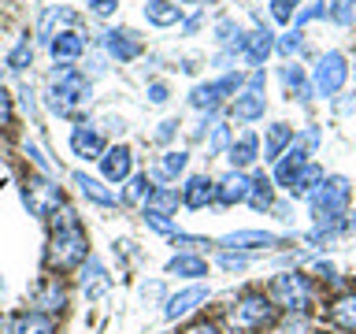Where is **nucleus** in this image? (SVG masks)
Segmentation results:
<instances>
[{
    "label": "nucleus",
    "mask_w": 356,
    "mask_h": 334,
    "mask_svg": "<svg viewBox=\"0 0 356 334\" xmlns=\"http://www.w3.org/2000/svg\"><path fill=\"white\" fill-rule=\"evenodd\" d=\"M89 256V238L82 230V223H78V216L71 208L56 212L52 216V238H49V253H44V260H49V267H56V271H71V267L86 264Z\"/></svg>",
    "instance_id": "1"
},
{
    "label": "nucleus",
    "mask_w": 356,
    "mask_h": 334,
    "mask_svg": "<svg viewBox=\"0 0 356 334\" xmlns=\"http://www.w3.org/2000/svg\"><path fill=\"white\" fill-rule=\"evenodd\" d=\"M349 197H353V186H349V178H341V175H330V178H323V182L316 186V193H312V216H316V223H338L345 216V208H349Z\"/></svg>",
    "instance_id": "2"
},
{
    "label": "nucleus",
    "mask_w": 356,
    "mask_h": 334,
    "mask_svg": "<svg viewBox=\"0 0 356 334\" xmlns=\"http://www.w3.org/2000/svg\"><path fill=\"white\" fill-rule=\"evenodd\" d=\"M22 200H26V208L38 219H52L63 208V189L44 175H30L26 186H22Z\"/></svg>",
    "instance_id": "3"
},
{
    "label": "nucleus",
    "mask_w": 356,
    "mask_h": 334,
    "mask_svg": "<svg viewBox=\"0 0 356 334\" xmlns=\"http://www.w3.org/2000/svg\"><path fill=\"white\" fill-rule=\"evenodd\" d=\"M271 316H275V305H271L267 297H260V294L241 297L238 305H234V308L227 312L230 327L238 331V334H252V331L267 327V323H271Z\"/></svg>",
    "instance_id": "4"
},
{
    "label": "nucleus",
    "mask_w": 356,
    "mask_h": 334,
    "mask_svg": "<svg viewBox=\"0 0 356 334\" xmlns=\"http://www.w3.org/2000/svg\"><path fill=\"white\" fill-rule=\"evenodd\" d=\"M86 100H89V78L67 67L60 74V82L52 86V108L60 111V116H74Z\"/></svg>",
    "instance_id": "5"
},
{
    "label": "nucleus",
    "mask_w": 356,
    "mask_h": 334,
    "mask_svg": "<svg viewBox=\"0 0 356 334\" xmlns=\"http://www.w3.org/2000/svg\"><path fill=\"white\" fill-rule=\"evenodd\" d=\"M271 294H275V305H282L289 312H305L312 305V283L308 275H297V271L278 275L271 283Z\"/></svg>",
    "instance_id": "6"
},
{
    "label": "nucleus",
    "mask_w": 356,
    "mask_h": 334,
    "mask_svg": "<svg viewBox=\"0 0 356 334\" xmlns=\"http://www.w3.org/2000/svg\"><path fill=\"white\" fill-rule=\"evenodd\" d=\"M316 145H319V130L308 127L305 138H300L293 149H289L286 156H278V164H275V182H278V186H289V182H293V175L308 164V156H312V149H316Z\"/></svg>",
    "instance_id": "7"
},
{
    "label": "nucleus",
    "mask_w": 356,
    "mask_h": 334,
    "mask_svg": "<svg viewBox=\"0 0 356 334\" xmlns=\"http://www.w3.org/2000/svg\"><path fill=\"white\" fill-rule=\"evenodd\" d=\"M345 78H349V67H345V56L341 52H327L323 60L316 63V74H312V82H316V93L319 97H334L338 89L345 86Z\"/></svg>",
    "instance_id": "8"
},
{
    "label": "nucleus",
    "mask_w": 356,
    "mask_h": 334,
    "mask_svg": "<svg viewBox=\"0 0 356 334\" xmlns=\"http://www.w3.org/2000/svg\"><path fill=\"white\" fill-rule=\"evenodd\" d=\"M63 305H67V286L56 275H44L41 283L33 286V312L52 316V312H63Z\"/></svg>",
    "instance_id": "9"
},
{
    "label": "nucleus",
    "mask_w": 356,
    "mask_h": 334,
    "mask_svg": "<svg viewBox=\"0 0 356 334\" xmlns=\"http://www.w3.org/2000/svg\"><path fill=\"white\" fill-rule=\"evenodd\" d=\"M264 74H256L252 82H249V89L234 100V116H238L241 122H252V119H260L264 116V108H267V100H264Z\"/></svg>",
    "instance_id": "10"
},
{
    "label": "nucleus",
    "mask_w": 356,
    "mask_h": 334,
    "mask_svg": "<svg viewBox=\"0 0 356 334\" xmlns=\"http://www.w3.org/2000/svg\"><path fill=\"white\" fill-rule=\"evenodd\" d=\"M71 152L82 156V160H100V156H104V138H100V130H93L89 122H78L71 130Z\"/></svg>",
    "instance_id": "11"
},
{
    "label": "nucleus",
    "mask_w": 356,
    "mask_h": 334,
    "mask_svg": "<svg viewBox=\"0 0 356 334\" xmlns=\"http://www.w3.org/2000/svg\"><path fill=\"white\" fill-rule=\"evenodd\" d=\"M238 86H241V78L227 74V78H219V82H211V86H197L189 100H193V108H216L227 93H238Z\"/></svg>",
    "instance_id": "12"
},
{
    "label": "nucleus",
    "mask_w": 356,
    "mask_h": 334,
    "mask_svg": "<svg viewBox=\"0 0 356 334\" xmlns=\"http://www.w3.org/2000/svg\"><path fill=\"white\" fill-rule=\"evenodd\" d=\"M104 49L115 56L119 63H130V60H138V56H141V41L134 38L130 30H108L104 33Z\"/></svg>",
    "instance_id": "13"
},
{
    "label": "nucleus",
    "mask_w": 356,
    "mask_h": 334,
    "mask_svg": "<svg viewBox=\"0 0 356 334\" xmlns=\"http://www.w3.org/2000/svg\"><path fill=\"white\" fill-rule=\"evenodd\" d=\"M100 167H104V178L108 182H122V178H130V167H134V156L127 145H115V149H108L100 156Z\"/></svg>",
    "instance_id": "14"
},
{
    "label": "nucleus",
    "mask_w": 356,
    "mask_h": 334,
    "mask_svg": "<svg viewBox=\"0 0 356 334\" xmlns=\"http://www.w3.org/2000/svg\"><path fill=\"white\" fill-rule=\"evenodd\" d=\"M222 249H271V245H278V238L275 234H267V230H234V234H227V238L219 241Z\"/></svg>",
    "instance_id": "15"
},
{
    "label": "nucleus",
    "mask_w": 356,
    "mask_h": 334,
    "mask_svg": "<svg viewBox=\"0 0 356 334\" xmlns=\"http://www.w3.org/2000/svg\"><path fill=\"white\" fill-rule=\"evenodd\" d=\"M204 301H208V289H204V286H189V289H182V294H175L171 301H167L163 316H167V319H182V316H189L197 305H204Z\"/></svg>",
    "instance_id": "16"
},
{
    "label": "nucleus",
    "mask_w": 356,
    "mask_h": 334,
    "mask_svg": "<svg viewBox=\"0 0 356 334\" xmlns=\"http://www.w3.org/2000/svg\"><path fill=\"white\" fill-rule=\"evenodd\" d=\"M49 49H52V56L60 63H71V60H78V56L86 52V38L78 30H63V33H52Z\"/></svg>",
    "instance_id": "17"
},
{
    "label": "nucleus",
    "mask_w": 356,
    "mask_h": 334,
    "mask_svg": "<svg viewBox=\"0 0 356 334\" xmlns=\"http://www.w3.org/2000/svg\"><path fill=\"white\" fill-rule=\"evenodd\" d=\"M249 186H252V178L245 175V171H230L216 186V200H219V205H238V200L249 197Z\"/></svg>",
    "instance_id": "18"
},
{
    "label": "nucleus",
    "mask_w": 356,
    "mask_h": 334,
    "mask_svg": "<svg viewBox=\"0 0 356 334\" xmlns=\"http://www.w3.org/2000/svg\"><path fill=\"white\" fill-rule=\"evenodd\" d=\"M211 200H216V182L211 178H204V175H193L186 182V189H182V205L186 208H208Z\"/></svg>",
    "instance_id": "19"
},
{
    "label": "nucleus",
    "mask_w": 356,
    "mask_h": 334,
    "mask_svg": "<svg viewBox=\"0 0 356 334\" xmlns=\"http://www.w3.org/2000/svg\"><path fill=\"white\" fill-rule=\"evenodd\" d=\"M71 182L82 189V197L86 200H93V205H115V193L104 186V182H97V178H89L86 171H74L71 175Z\"/></svg>",
    "instance_id": "20"
},
{
    "label": "nucleus",
    "mask_w": 356,
    "mask_h": 334,
    "mask_svg": "<svg viewBox=\"0 0 356 334\" xmlns=\"http://www.w3.org/2000/svg\"><path fill=\"white\" fill-rule=\"evenodd\" d=\"M256 156H260V138H256V134H241V138L230 145L234 171H245L249 164H256Z\"/></svg>",
    "instance_id": "21"
},
{
    "label": "nucleus",
    "mask_w": 356,
    "mask_h": 334,
    "mask_svg": "<svg viewBox=\"0 0 356 334\" xmlns=\"http://www.w3.org/2000/svg\"><path fill=\"white\" fill-rule=\"evenodd\" d=\"M319 182H323V167L319 164H305L293 175V182H289V193H293V197H312Z\"/></svg>",
    "instance_id": "22"
},
{
    "label": "nucleus",
    "mask_w": 356,
    "mask_h": 334,
    "mask_svg": "<svg viewBox=\"0 0 356 334\" xmlns=\"http://www.w3.org/2000/svg\"><path fill=\"white\" fill-rule=\"evenodd\" d=\"M271 186H275V182H271L267 175H256L252 186H249V197H245V200H249L256 212H267V208L275 205V189H271Z\"/></svg>",
    "instance_id": "23"
},
{
    "label": "nucleus",
    "mask_w": 356,
    "mask_h": 334,
    "mask_svg": "<svg viewBox=\"0 0 356 334\" xmlns=\"http://www.w3.org/2000/svg\"><path fill=\"white\" fill-rule=\"evenodd\" d=\"M167 275H182V278H200L208 275V264L200 256H189V253H178L171 264H167Z\"/></svg>",
    "instance_id": "24"
},
{
    "label": "nucleus",
    "mask_w": 356,
    "mask_h": 334,
    "mask_svg": "<svg viewBox=\"0 0 356 334\" xmlns=\"http://www.w3.org/2000/svg\"><path fill=\"white\" fill-rule=\"evenodd\" d=\"M15 334H56V319L44 312H26L15 319Z\"/></svg>",
    "instance_id": "25"
},
{
    "label": "nucleus",
    "mask_w": 356,
    "mask_h": 334,
    "mask_svg": "<svg viewBox=\"0 0 356 334\" xmlns=\"http://www.w3.org/2000/svg\"><path fill=\"white\" fill-rule=\"evenodd\" d=\"M82 289H86V297H100L108 289V275H104V267H100V260L82 264Z\"/></svg>",
    "instance_id": "26"
},
{
    "label": "nucleus",
    "mask_w": 356,
    "mask_h": 334,
    "mask_svg": "<svg viewBox=\"0 0 356 334\" xmlns=\"http://www.w3.org/2000/svg\"><path fill=\"white\" fill-rule=\"evenodd\" d=\"M275 33H267V30H256V33H249V38H245V56H249V63H264L267 60V52L275 49Z\"/></svg>",
    "instance_id": "27"
},
{
    "label": "nucleus",
    "mask_w": 356,
    "mask_h": 334,
    "mask_svg": "<svg viewBox=\"0 0 356 334\" xmlns=\"http://www.w3.org/2000/svg\"><path fill=\"white\" fill-rule=\"evenodd\" d=\"M330 319L345 331H356V294H345L330 305Z\"/></svg>",
    "instance_id": "28"
},
{
    "label": "nucleus",
    "mask_w": 356,
    "mask_h": 334,
    "mask_svg": "<svg viewBox=\"0 0 356 334\" xmlns=\"http://www.w3.org/2000/svg\"><path fill=\"white\" fill-rule=\"evenodd\" d=\"M289 141H293V130H289L286 122H271V127H267V160L278 164V156H282V149Z\"/></svg>",
    "instance_id": "29"
},
{
    "label": "nucleus",
    "mask_w": 356,
    "mask_h": 334,
    "mask_svg": "<svg viewBox=\"0 0 356 334\" xmlns=\"http://www.w3.org/2000/svg\"><path fill=\"white\" fill-rule=\"evenodd\" d=\"M145 15H149V22H156V26H171V22H178V8L171 0H149V4H145Z\"/></svg>",
    "instance_id": "30"
},
{
    "label": "nucleus",
    "mask_w": 356,
    "mask_h": 334,
    "mask_svg": "<svg viewBox=\"0 0 356 334\" xmlns=\"http://www.w3.org/2000/svg\"><path fill=\"white\" fill-rule=\"evenodd\" d=\"M186 164H189L186 152H163V160H160V167H156V175H160V178H178V175L186 171Z\"/></svg>",
    "instance_id": "31"
},
{
    "label": "nucleus",
    "mask_w": 356,
    "mask_h": 334,
    "mask_svg": "<svg viewBox=\"0 0 356 334\" xmlns=\"http://www.w3.org/2000/svg\"><path fill=\"white\" fill-rule=\"evenodd\" d=\"M145 208H156V212H167V216H171V212L178 208V193H175V189H152Z\"/></svg>",
    "instance_id": "32"
},
{
    "label": "nucleus",
    "mask_w": 356,
    "mask_h": 334,
    "mask_svg": "<svg viewBox=\"0 0 356 334\" xmlns=\"http://www.w3.org/2000/svg\"><path fill=\"white\" fill-rule=\"evenodd\" d=\"M149 193H152L149 178H145V175H134L130 182H127V193H122V200H127V205H138V200H145Z\"/></svg>",
    "instance_id": "33"
},
{
    "label": "nucleus",
    "mask_w": 356,
    "mask_h": 334,
    "mask_svg": "<svg viewBox=\"0 0 356 334\" xmlns=\"http://www.w3.org/2000/svg\"><path fill=\"white\" fill-rule=\"evenodd\" d=\"M330 19L341 22V26H353L356 22V0H330Z\"/></svg>",
    "instance_id": "34"
},
{
    "label": "nucleus",
    "mask_w": 356,
    "mask_h": 334,
    "mask_svg": "<svg viewBox=\"0 0 356 334\" xmlns=\"http://www.w3.org/2000/svg\"><path fill=\"white\" fill-rule=\"evenodd\" d=\"M216 33H219L222 45H230V49H245V38H241V30H238V22H234V19H222L216 26Z\"/></svg>",
    "instance_id": "35"
},
{
    "label": "nucleus",
    "mask_w": 356,
    "mask_h": 334,
    "mask_svg": "<svg viewBox=\"0 0 356 334\" xmlns=\"http://www.w3.org/2000/svg\"><path fill=\"white\" fill-rule=\"evenodd\" d=\"M30 60H33V45H30V38H22L15 49H11L8 67H11V71H22V67H30Z\"/></svg>",
    "instance_id": "36"
},
{
    "label": "nucleus",
    "mask_w": 356,
    "mask_h": 334,
    "mask_svg": "<svg viewBox=\"0 0 356 334\" xmlns=\"http://www.w3.org/2000/svg\"><path fill=\"white\" fill-rule=\"evenodd\" d=\"M141 216H145V223H149V227H152V230H160V234H175V223H171V219H167V212H156V208H145V212H141Z\"/></svg>",
    "instance_id": "37"
},
{
    "label": "nucleus",
    "mask_w": 356,
    "mask_h": 334,
    "mask_svg": "<svg viewBox=\"0 0 356 334\" xmlns=\"http://www.w3.org/2000/svg\"><path fill=\"white\" fill-rule=\"evenodd\" d=\"M286 82H289V89L300 97V100H308V82H305V74H300V67H286Z\"/></svg>",
    "instance_id": "38"
},
{
    "label": "nucleus",
    "mask_w": 356,
    "mask_h": 334,
    "mask_svg": "<svg viewBox=\"0 0 356 334\" xmlns=\"http://www.w3.org/2000/svg\"><path fill=\"white\" fill-rule=\"evenodd\" d=\"M300 4V0H271V15L278 19V22H289L293 19V8Z\"/></svg>",
    "instance_id": "39"
},
{
    "label": "nucleus",
    "mask_w": 356,
    "mask_h": 334,
    "mask_svg": "<svg viewBox=\"0 0 356 334\" xmlns=\"http://www.w3.org/2000/svg\"><path fill=\"white\" fill-rule=\"evenodd\" d=\"M227 141H230V130L216 127V130H211V141H208V152H222V149H227Z\"/></svg>",
    "instance_id": "40"
},
{
    "label": "nucleus",
    "mask_w": 356,
    "mask_h": 334,
    "mask_svg": "<svg viewBox=\"0 0 356 334\" xmlns=\"http://www.w3.org/2000/svg\"><path fill=\"white\" fill-rule=\"evenodd\" d=\"M175 245H182V249H200V245H211L208 238H193V234H171Z\"/></svg>",
    "instance_id": "41"
},
{
    "label": "nucleus",
    "mask_w": 356,
    "mask_h": 334,
    "mask_svg": "<svg viewBox=\"0 0 356 334\" xmlns=\"http://www.w3.org/2000/svg\"><path fill=\"white\" fill-rule=\"evenodd\" d=\"M89 8H93V15H100V19H108L111 11L119 8V0H89Z\"/></svg>",
    "instance_id": "42"
},
{
    "label": "nucleus",
    "mask_w": 356,
    "mask_h": 334,
    "mask_svg": "<svg viewBox=\"0 0 356 334\" xmlns=\"http://www.w3.org/2000/svg\"><path fill=\"white\" fill-rule=\"evenodd\" d=\"M219 264H222V267H227V271H241V267H245V256H234V253H222V256H219Z\"/></svg>",
    "instance_id": "43"
},
{
    "label": "nucleus",
    "mask_w": 356,
    "mask_h": 334,
    "mask_svg": "<svg viewBox=\"0 0 356 334\" xmlns=\"http://www.w3.org/2000/svg\"><path fill=\"white\" fill-rule=\"evenodd\" d=\"M278 49H282L286 56H293V52H300V38H297V33H286V38L278 41Z\"/></svg>",
    "instance_id": "44"
},
{
    "label": "nucleus",
    "mask_w": 356,
    "mask_h": 334,
    "mask_svg": "<svg viewBox=\"0 0 356 334\" xmlns=\"http://www.w3.org/2000/svg\"><path fill=\"white\" fill-rule=\"evenodd\" d=\"M149 100H152V104H163V100H167V86L163 82H152L149 86Z\"/></svg>",
    "instance_id": "45"
},
{
    "label": "nucleus",
    "mask_w": 356,
    "mask_h": 334,
    "mask_svg": "<svg viewBox=\"0 0 356 334\" xmlns=\"http://www.w3.org/2000/svg\"><path fill=\"white\" fill-rule=\"evenodd\" d=\"M8 119H11V97L4 93V89H0V127H4Z\"/></svg>",
    "instance_id": "46"
},
{
    "label": "nucleus",
    "mask_w": 356,
    "mask_h": 334,
    "mask_svg": "<svg viewBox=\"0 0 356 334\" xmlns=\"http://www.w3.org/2000/svg\"><path fill=\"white\" fill-rule=\"evenodd\" d=\"M175 127H178L175 119H167V122H160V130H156V138H160V141H167V138H171V134H175Z\"/></svg>",
    "instance_id": "47"
},
{
    "label": "nucleus",
    "mask_w": 356,
    "mask_h": 334,
    "mask_svg": "<svg viewBox=\"0 0 356 334\" xmlns=\"http://www.w3.org/2000/svg\"><path fill=\"white\" fill-rule=\"evenodd\" d=\"M323 11H327V4H316V8H308L305 15H297V26H300V22H308V19H316V15H323Z\"/></svg>",
    "instance_id": "48"
},
{
    "label": "nucleus",
    "mask_w": 356,
    "mask_h": 334,
    "mask_svg": "<svg viewBox=\"0 0 356 334\" xmlns=\"http://www.w3.org/2000/svg\"><path fill=\"white\" fill-rule=\"evenodd\" d=\"M186 334H219V331L211 327V323H193V327H189Z\"/></svg>",
    "instance_id": "49"
},
{
    "label": "nucleus",
    "mask_w": 356,
    "mask_h": 334,
    "mask_svg": "<svg viewBox=\"0 0 356 334\" xmlns=\"http://www.w3.org/2000/svg\"><path fill=\"white\" fill-rule=\"evenodd\" d=\"M0 334H15V323H11L8 316H0Z\"/></svg>",
    "instance_id": "50"
},
{
    "label": "nucleus",
    "mask_w": 356,
    "mask_h": 334,
    "mask_svg": "<svg viewBox=\"0 0 356 334\" xmlns=\"http://www.w3.org/2000/svg\"><path fill=\"white\" fill-rule=\"evenodd\" d=\"M182 4H200V0H182Z\"/></svg>",
    "instance_id": "51"
}]
</instances>
